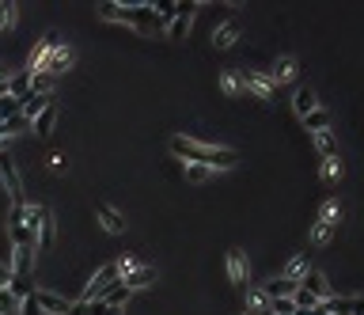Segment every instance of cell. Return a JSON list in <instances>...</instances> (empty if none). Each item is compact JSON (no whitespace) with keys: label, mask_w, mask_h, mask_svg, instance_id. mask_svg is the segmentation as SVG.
<instances>
[{"label":"cell","mask_w":364,"mask_h":315,"mask_svg":"<svg viewBox=\"0 0 364 315\" xmlns=\"http://www.w3.org/2000/svg\"><path fill=\"white\" fill-rule=\"evenodd\" d=\"M20 315H42V308L34 304V293L27 296V300H20Z\"/></svg>","instance_id":"obj_37"},{"label":"cell","mask_w":364,"mask_h":315,"mask_svg":"<svg viewBox=\"0 0 364 315\" xmlns=\"http://www.w3.org/2000/svg\"><path fill=\"white\" fill-rule=\"evenodd\" d=\"M27 126H31V122H27V118L23 114H15V118H8V122H4V137H15V133H23V129Z\"/></svg>","instance_id":"obj_34"},{"label":"cell","mask_w":364,"mask_h":315,"mask_svg":"<svg viewBox=\"0 0 364 315\" xmlns=\"http://www.w3.org/2000/svg\"><path fill=\"white\" fill-rule=\"evenodd\" d=\"M243 300H247V315L250 311H269V296L262 289H247V293H243Z\"/></svg>","instance_id":"obj_25"},{"label":"cell","mask_w":364,"mask_h":315,"mask_svg":"<svg viewBox=\"0 0 364 315\" xmlns=\"http://www.w3.org/2000/svg\"><path fill=\"white\" fill-rule=\"evenodd\" d=\"M0 179H4V190H8V198H12V209H23L27 206L23 201V179H20L15 160L8 152H0Z\"/></svg>","instance_id":"obj_4"},{"label":"cell","mask_w":364,"mask_h":315,"mask_svg":"<svg viewBox=\"0 0 364 315\" xmlns=\"http://www.w3.org/2000/svg\"><path fill=\"white\" fill-rule=\"evenodd\" d=\"M171 152L182 156L186 163H201L209 171H231L236 168V152L231 148H220V145H205V141H194V137H171Z\"/></svg>","instance_id":"obj_1"},{"label":"cell","mask_w":364,"mask_h":315,"mask_svg":"<svg viewBox=\"0 0 364 315\" xmlns=\"http://www.w3.org/2000/svg\"><path fill=\"white\" fill-rule=\"evenodd\" d=\"M220 88H224V91H228V95H231V99H239V95H243V91H247V88H243V76H239V72H236V69H228V72H224V76H220Z\"/></svg>","instance_id":"obj_24"},{"label":"cell","mask_w":364,"mask_h":315,"mask_svg":"<svg viewBox=\"0 0 364 315\" xmlns=\"http://www.w3.org/2000/svg\"><path fill=\"white\" fill-rule=\"evenodd\" d=\"M300 289H304V293H311L315 300H330V285H326V277H323L319 270L307 274L304 281H300Z\"/></svg>","instance_id":"obj_15"},{"label":"cell","mask_w":364,"mask_h":315,"mask_svg":"<svg viewBox=\"0 0 364 315\" xmlns=\"http://www.w3.org/2000/svg\"><path fill=\"white\" fill-rule=\"evenodd\" d=\"M304 129H307V133H323V129H330V110H326V107L311 110V114L304 118Z\"/></svg>","instance_id":"obj_22"},{"label":"cell","mask_w":364,"mask_h":315,"mask_svg":"<svg viewBox=\"0 0 364 315\" xmlns=\"http://www.w3.org/2000/svg\"><path fill=\"white\" fill-rule=\"evenodd\" d=\"M12 281H15L12 266H4V262H0V289H12Z\"/></svg>","instance_id":"obj_39"},{"label":"cell","mask_w":364,"mask_h":315,"mask_svg":"<svg viewBox=\"0 0 364 315\" xmlns=\"http://www.w3.org/2000/svg\"><path fill=\"white\" fill-rule=\"evenodd\" d=\"M239 76H243V88H247L250 95L258 99V103H274V95H277V84H274V80H269V72H262V69H243Z\"/></svg>","instance_id":"obj_3"},{"label":"cell","mask_w":364,"mask_h":315,"mask_svg":"<svg viewBox=\"0 0 364 315\" xmlns=\"http://www.w3.org/2000/svg\"><path fill=\"white\" fill-rule=\"evenodd\" d=\"M34 304L42 308V315H69V304L72 300H65V296L50 293V289H34Z\"/></svg>","instance_id":"obj_5"},{"label":"cell","mask_w":364,"mask_h":315,"mask_svg":"<svg viewBox=\"0 0 364 315\" xmlns=\"http://www.w3.org/2000/svg\"><path fill=\"white\" fill-rule=\"evenodd\" d=\"M194 8L198 4H190L182 15H175V20L167 23V39H186V31H190V23H194Z\"/></svg>","instance_id":"obj_18"},{"label":"cell","mask_w":364,"mask_h":315,"mask_svg":"<svg viewBox=\"0 0 364 315\" xmlns=\"http://www.w3.org/2000/svg\"><path fill=\"white\" fill-rule=\"evenodd\" d=\"M300 285H292V281H285V277H269V281L262 285V293L269 296V300H285V296H292Z\"/></svg>","instance_id":"obj_17"},{"label":"cell","mask_w":364,"mask_h":315,"mask_svg":"<svg viewBox=\"0 0 364 315\" xmlns=\"http://www.w3.org/2000/svg\"><path fill=\"white\" fill-rule=\"evenodd\" d=\"M31 91V72H20V76H8V95L23 99Z\"/></svg>","instance_id":"obj_26"},{"label":"cell","mask_w":364,"mask_h":315,"mask_svg":"<svg viewBox=\"0 0 364 315\" xmlns=\"http://www.w3.org/2000/svg\"><path fill=\"white\" fill-rule=\"evenodd\" d=\"M330 236H334L330 224H323V220H315V224H311V247H326V243H330Z\"/></svg>","instance_id":"obj_29"},{"label":"cell","mask_w":364,"mask_h":315,"mask_svg":"<svg viewBox=\"0 0 364 315\" xmlns=\"http://www.w3.org/2000/svg\"><path fill=\"white\" fill-rule=\"evenodd\" d=\"M69 65H72V53L58 42V46L50 50V61H46V69H42V72H50V76H61V72L69 69Z\"/></svg>","instance_id":"obj_16"},{"label":"cell","mask_w":364,"mask_h":315,"mask_svg":"<svg viewBox=\"0 0 364 315\" xmlns=\"http://www.w3.org/2000/svg\"><path fill=\"white\" fill-rule=\"evenodd\" d=\"M296 72H300V65H296V58H277L274 61V69H269V80L274 84H288V80H296Z\"/></svg>","instance_id":"obj_10"},{"label":"cell","mask_w":364,"mask_h":315,"mask_svg":"<svg viewBox=\"0 0 364 315\" xmlns=\"http://www.w3.org/2000/svg\"><path fill=\"white\" fill-rule=\"evenodd\" d=\"M31 126H34V133H39V137H50V133H53V126H58V103H50V107H46V110H42L39 118H34Z\"/></svg>","instance_id":"obj_19"},{"label":"cell","mask_w":364,"mask_h":315,"mask_svg":"<svg viewBox=\"0 0 364 315\" xmlns=\"http://www.w3.org/2000/svg\"><path fill=\"white\" fill-rule=\"evenodd\" d=\"M243 315H247V311H243Z\"/></svg>","instance_id":"obj_42"},{"label":"cell","mask_w":364,"mask_h":315,"mask_svg":"<svg viewBox=\"0 0 364 315\" xmlns=\"http://www.w3.org/2000/svg\"><path fill=\"white\" fill-rule=\"evenodd\" d=\"M0 27H15V4H0Z\"/></svg>","instance_id":"obj_36"},{"label":"cell","mask_w":364,"mask_h":315,"mask_svg":"<svg viewBox=\"0 0 364 315\" xmlns=\"http://www.w3.org/2000/svg\"><path fill=\"white\" fill-rule=\"evenodd\" d=\"M95 213H99V220H102V228H107V232H114V236H121V232H126V217H121V213H118L114 206L99 201Z\"/></svg>","instance_id":"obj_12"},{"label":"cell","mask_w":364,"mask_h":315,"mask_svg":"<svg viewBox=\"0 0 364 315\" xmlns=\"http://www.w3.org/2000/svg\"><path fill=\"white\" fill-rule=\"evenodd\" d=\"M307 274H311V266H307V255H292V258L285 262V270H281V277H285V281H292V285H300Z\"/></svg>","instance_id":"obj_13"},{"label":"cell","mask_w":364,"mask_h":315,"mask_svg":"<svg viewBox=\"0 0 364 315\" xmlns=\"http://www.w3.org/2000/svg\"><path fill=\"white\" fill-rule=\"evenodd\" d=\"M53 243V217H50V209L42 213V224H39V247H50Z\"/></svg>","instance_id":"obj_30"},{"label":"cell","mask_w":364,"mask_h":315,"mask_svg":"<svg viewBox=\"0 0 364 315\" xmlns=\"http://www.w3.org/2000/svg\"><path fill=\"white\" fill-rule=\"evenodd\" d=\"M319 175H323V182H338L342 175H345V163H342V156H326V160L319 163Z\"/></svg>","instance_id":"obj_21"},{"label":"cell","mask_w":364,"mask_h":315,"mask_svg":"<svg viewBox=\"0 0 364 315\" xmlns=\"http://www.w3.org/2000/svg\"><path fill=\"white\" fill-rule=\"evenodd\" d=\"M292 110H296V118H300V122L311 114V110H319V99H315V91H311V88H296V91H292Z\"/></svg>","instance_id":"obj_11"},{"label":"cell","mask_w":364,"mask_h":315,"mask_svg":"<svg viewBox=\"0 0 364 315\" xmlns=\"http://www.w3.org/2000/svg\"><path fill=\"white\" fill-rule=\"evenodd\" d=\"M118 281H121L118 266H114V262H107V266H102V270H99V274L88 281V289H83V296H80V300H83V304H95V300H102V296H107L110 289H114Z\"/></svg>","instance_id":"obj_2"},{"label":"cell","mask_w":364,"mask_h":315,"mask_svg":"<svg viewBox=\"0 0 364 315\" xmlns=\"http://www.w3.org/2000/svg\"><path fill=\"white\" fill-rule=\"evenodd\" d=\"M319 220H323V224H330V228H338V220H342V201H338V198H326L323 206H319Z\"/></svg>","instance_id":"obj_23"},{"label":"cell","mask_w":364,"mask_h":315,"mask_svg":"<svg viewBox=\"0 0 364 315\" xmlns=\"http://www.w3.org/2000/svg\"><path fill=\"white\" fill-rule=\"evenodd\" d=\"M236 42H239V23H236V20L213 27V46H217V50H231Z\"/></svg>","instance_id":"obj_9"},{"label":"cell","mask_w":364,"mask_h":315,"mask_svg":"<svg viewBox=\"0 0 364 315\" xmlns=\"http://www.w3.org/2000/svg\"><path fill=\"white\" fill-rule=\"evenodd\" d=\"M12 311H20V300L8 289H0V315H12Z\"/></svg>","instance_id":"obj_35"},{"label":"cell","mask_w":364,"mask_h":315,"mask_svg":"<svg viewBox=\"0 0 364 315\" xmlns=\"http://www.w3.org/2000/svg\"><path fill=\"white\" fill-rule=\"evenodd\" d=\"M50 103H53V95H39V91H27V95L20 99V114L27 118V122H34V118H39Z\"/></svg>","instance_id":"obj_7"},{"label":"cell","mask_w":364,"mask_h":315,"mask_svg":"<svg viewBox=\"0 0 364 315\" xmlns=\"http://www.w3.org/2000/svg\"><path fill=\"white\" fill-rule=\"evenodd\" d=\"M88 315H121V308H110V304L95 300V304H91V311H88Z\"/></svg>","instance_id":"obj_38"},{"label":"cell","mask_w":364,"mask_h":315,"mask_svg":"<svg viewBox=\"0 0 364 315\" xmlns=\"http://www.w3.org/2000/svg\"><path fill=\"white\" fill-rule=\"evenodd\" d=\"M53 80L50 72H31V91H39V95H53Z\"/></svg>","instance_id":"obj_27"},{"label":"cell","mask_w":364,"mask_h":315,"mask_svg":"<svg viewBox=\"0 0 364 315\" xmlns=\"http://www.w3.org/2000/svg\"><path fill=\"white\" fill-rule=\"evenodd\" d=\"M300 308L292 304V296H285V300H269V311L266 315H296Z\"/></svg>","instance_id":"obj_33"},{"label":"cell","mask_w":364,"mask_h":315,"mask_svg":"<svg viewBox=\"0 0 364 315\" xmlns=\"http://www.w3.org/2000/svg\"><path fill=\"white\" fill-rule=\"evenodd\" d=\"M156 281V270H148V266H137V270H129L126 277H121V285H126L129 293H137V289H148V285Z\"/></svg>","instance_id":"obj_14"},{"label":"cell","mask_w":364,"mask_h":315,"mask_svg":"<svg viewBox=\"0 0 364 315\" xmlns=\"http://www.w3.org/2000/svg\"><path fill=\"white\" fill-rule=\"evenodd\" d=\"M58 46V34H46V39L31 50V58H27V72H42L46 61H50V50Z\"/></svg>","instance_id":"obj_6"},{"label":"cell","mask_w":364,"mask_h":315,"mask_svg":"<svg viewBox=\"0 0 364 315\" xmlns=\"http://www.w3.org/2000/svg\"><path fill=\"white\" fill-rule=\"evenodd\" d=\"M91 311V304H83V300H72L69 304V315H88Z\"/></svg>","instance_id":"obj_40"},{"label":"cell","mask_w":364,"mask_h":315,"mask_svg":"<svg viewBox=\"0 0 364 315\" xmlns=\"http://www.w3.org/2000/svg\"><path fill=\"white\" fill-rule=\"evenodd\" d=\"M129 296H133V293H129V289H126V285H121V281H118V285H114V289H110L107 296H102V304H110V308H121V304H129Z\"/></svg>","instance_id":"obj_28"},{"label":"cell","mask_w":364,"mask_h":315,"mask_svg":"<svg viewBox=\"0 0 364 315\" xmlns=\"http://www.w3.org/2000/svg\"><path fill=\"white\" fill-rule=\"evenodd\" d=\"M50 168L53 171H65V156H50Z\"/></svg>","instance_id":"obj_41"},{"label":"cell","mask_w":364,"mask_h":315,"mask_svg":"<svg viewBox=\"0 0 364 315\" xmlns=\"http://www.w3.org/2000/svg\"><path fill=\"white\" fill-rule=\"evenodd\" d=\"M20 114V99L15 95H0V122H8V118Z\"/></svg>","instance_id":"obj_32"},{"label":"cell","mask_w":364,"mask_h":315,"mask_svg":"<svg viewBox=\"0 0 364 315\" xmlns=\"http://www.w3.org/2000/svg\"><path fill=\"white\" fill-rule=\"evenodd\" d=\"M209 179H213L209 168H201V163H186V182H194V187H198V182H209Z\"/></svg>","instance_id":"obj_31"},{"label":"cell","mask_w":364,"mask_h":315,"mask_svg":"<svg viewBox=\"0 0 364 315\" xmlns=\"http://www.w3.org/2000/svg\"><path fill=\"white\" fill-rule=\"evenodd\" d=\"M247 274H250V266L243 258V251H228V281L236 289H247Z\"/></svg>","instance_id":"obj_8"},{"label":"cell","mask_w":364,"mask_h":315,"mask_svg":"<svg viewBox=\"0 0 364 315\" xmlns=\"http://www.w3.org/2000/svg\"><path fill=\"white\" fill-rule=\"evenodd\" d=\"M311 145H315V152H319L323 160H326V156H338V141H334L330 129H323V133H311Z\"/></svg>","instance_id":"obj_20"}]
</instances>
